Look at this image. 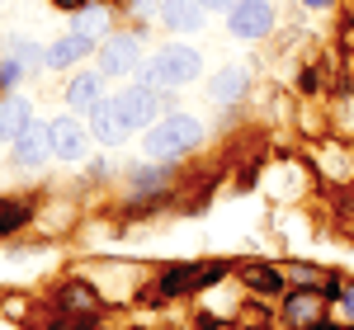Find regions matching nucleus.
<instances>
[{"label": "nucleus", "mask_w": 354, "mask_h": 330, "mask_svg": "<svg viewBox=\"0 0 354 330\" xmlns=\"http://www.w3.org/2000/svg\"><path fill=\"white\" fill-rule=\"evenodd\" d=\"M198 137H203V123H198V118H189V113H170V118H161V123H151V133H147L142 146H147L151 161H175V156L194 151Z\"/></svg>", "instance_id": "nucleus-1"}, {"label": "nucleus", "mask_w": 354, "mask_h": 330, "mask_svg": "<svg viewBox=\"0 0 354 330\" xmlns=\"http://www.w3.org/2000/svg\"><path fill=\"white\" fill-rule=\"evenodd\" d=\"M198 66H203V57L194 52V48H185V43H165L161 52L142 66V81L156 85V90H165V85H189L194 76H198Z\"/></svg>", "instance_id": "nucleus-2"}, {"label": "nucleus", "mask_w": 354, "mask_h": 330, "mask_svg": "<svg viewBox=\"0 0 354 330\" xmlns=\"http://www.w3.org/2000/svg\"><path fill=\"white\" fill-rule=\"evenodd\" d=\"M227 28H232V38L255 43V38H265L274 28V5L270 0H236V5L227 10Z\"/></svg>", "instance_id": "nucleus-3"}, {"label": "nucleus", "mask_w": 354, "mask_h": 330, "mask_svg": "<svg viewBox=\"0 0 354 330\" xmlns=\"http://www.w3.org/2000/svg\"><path fill=\"white\" fill-rule=\"evenodd\" d=\"M113 109L118 118L128 123V128H151L156 123V109H161V99H156V85H128L123 95H113Z\"/></svg>", "instance_id": "nucleus-4"}, {"label": "nucleus", "mask_w": 354, "mask_h": 330, "mask_svg": "<svg viewBox=\"0 0 354 330\" xmlns=\"http://www.w3.org/2000/svg\"><path fill=\"white\" fill-rule=\"evenodd\" d=\"M137 66H142V43H137V33H109V38L100 43V71H104V76H133Z\"/></svg>", "instance_id": "nucleus-5"}, {"label": "nucleus", "mask_w": 354, "mask_h": 330, "mask_svg": "<svg viewBox=\"0 0 354 330\" xmlns=\"http://www.w3.org/2000/svg\"><path fill=\"white\" fill-rule=\"evenodd\" d=\"M222 264H180V269H165L161 274V293H189V288H203V283H218Z\"/></svg>", "instance_id": "nucleus-6"}, {"label": "nucleus", "mask_w": 354, "mask_h": 330, "mask_svg": "<svg viewBox=\"0 0 354 330\" xmlns=\"http://www.w3.org/2000/svg\"><path fill=\"white\" fill-rule=\"evenodd\" d=\"M90 52H95V38H90V33H81V28H71L66 38H57L53 48H48V71H66V66L85 61Z\"/></svg>", "instance_id": "nucleus-7"}, {"label": "nucleus", "mask_w": 354, "mask_h": 330, "mask_svg": "<svg viewBox=\"0 0 354 330\" xmlns=\"http://www.w3.org/2000/svg\"><path fill=\"white\" fill-rule=\"evenodd\" d=\"M48 128H53V156H57V161H81V156H85V142H90L81 123L66 113V118H53Z\"/></svg>", "instance_id": "nucleus-8"}, {"label": "nucleus", "mask_w": 354, "mask_h": 330, "mask_svg": "<svg viewBox=\"0 0 354 330\" xmlns=\"http://www.w3.org/2000/svg\"><path fill=\"white\" fill-rule=\"evenodd\" d=\"M28 123H33V104H28V99H19V95L0 99V142H5V146H15V142L24 137Z\"/></svg>", "instance_id": "nucleus-9"}, {"label": "nucleus", "mask_w": 354, "mask_h": 330, "mask_svg": "<svg viewBox=\"0 0 354 330\" xmlns=\"http://www.w3.org/2000/svg\"><path fill=\"white\" fill-rule=\"evenodd\" d=\"M53 156V128L48 123H28V133L15 142V161L19 165H43Z\"/></svg>", "instance_id": "nucleus-10"}, {"label": "nucleus", "mask_w": 354, "mask_h": 330, "mask_svg": "<svg viewBox=\"0 0 354 330\" xmlns=\"http://www.w3.org/2000/svg\"><path fill=\"white\" fill-rule=\"evenodd\" d=\"M156 14H161V24L175 28V33H194V28H203V5H198V0H161Z\"/></svg>", "instance_id": "nucleus-11"}, {"label": "nucleus", "mask_w": 354, "mask_h": 330, "mask_svg": "<svg viewBox=\"0 0 354 330\" xmlns=\"http://www.w3.org/2000/svg\"><path fill=\"white\" fill-rule=\"evenodd\" d=\"M123 133H128V123L118 118L113 99H100V104L90 109V137H100L104 146H118V142H123Z\"/></svg>", "instance_id": "nucleus-12"}, {"label": "nucleus", "mask_w": 354, "mask_h": 330, "mask_svg": "<svg viewBox=\"0 0 354 330\" xmlns=\"http://www.w3.org/2000/svg\"><path fill=\"white\" fill-rule=\"evenodd\" d=\"M104 99V71H81V76H71L66 85V104L71 109H95Z\"/></svg>", "instance_id": "nucleus-13"}, {"label": "nucleus", "mask_w": 354, "mask_h": 330, "mask_svg": "<svg viewBox=\"0 0 354 330\" xmlns=\"http://www.w3.org/2000/svg\"><path fill=\"white\" fill-rule=\"evenodd\" d=\"M57 302H62V311H71V316H81V321H90V316L100 311L95 288H85V283H62V288H57Z\"/></svg>", "instance_id": "nucleus-14"}, {"label": "nucleus", "mask_w": 354, "mask_h": 330, "mask_svg": "<svg viewBox=\"0 0 354 330\" xmlns=\"http://www.w3.org/2000/svg\"><path fill=\"white\" fill-rule=\"evenodd\" d=\"M245 85H250V76H245V66H227V71H218L213 76V85H208V95L218 99V104H236L245 95Z\"/></svg>", "instance_id": "nucleus-15"}, {"label": "nucleus", "mask_w": 354, "mask_h": 330, "mask_svg": "<svg viewBox=\"0 0 354 330\" xmlns=\"http://www.w3.org/2000/svg\"><path fill=\"white\" fill-rule=\"evenodd\" d=\"M283 316H288L293 326H317V321H322V293H312V288H307V293H293L288 307H283Z\"/></svg>", "instance_id": "nucleus-16"}, {"label": "nucleus", "mask_w": 354, "mask_h": 330, "mask_svg": "<svg viewBox=\"0 0 354 330\" xmlns=\"http://www.w3.org/2000/svg\"><path fill=\"white\" fill-rule=\"evenodd\" d=\"M5 57L24 61L28 71H43V66H48V48H38V43H28V38H10V43H5Z\"/></svg>", "instance_id": "nucleus-17"}, {"label": "nucleus", "mask_w": 354, "mask_h": 330, "mask_svg": "<svg viewBox=\"0 0 354 330\" xmlns=\"http://www.w3.org/2000/svg\"><path fill=\"white\" fill-rule=\"evenodd\" d=\"M245 288H255V293H279L283 288V274L274 269V264H245Z\"/></svg>", "instance_id": "nucleus-18"}, {"label": "nucleus", "mask_w": 354, "mask_h": 330, "mask_svg": "<svg viewBox=\"0 0 354 330\" xmlns=\"http://www.w3.org/2000/svg\"><path fill=\"white\" fill-rule=\"evenodd\" d=\"M24 222H28V208H24V203L0 198V231H15V226H24Z\"/></svg>", "instance_id": "nucleus-19"}, {"label": "nucleus", "mask_w": 354, "mask_h": 330, "mask_svg": "<svg viewBox=\"0 0 354 330\" xmlns=\"http://www.w3.org/2000/svg\"><path fill=\"white\" fill-rule=\"evenodd\" d=\"M104 24H109V14H104V10H81V33H90V38H95V33H104Z\"/></svg>", "instance_id": "nucleus-20"}, {"label": "nucleus", "mask_w": 354, "mask_h": 330, "mask_svg": "<svg viewBox=\"0 0 354 330\" xmlns=\"http://www.w3.org/2000/svg\"><path fill=\"white\" fill-rule=\"evenodd\" d=\"M24 71H28V66H24V61H15V57H5V61H0V81H5V85L24 81Z\"/></svg>", "instance_id": "nucleus-21"}, {"label": "nucleus", "mask_w": 354, "mask_h": 330, "mask_svg": "<svg viewBox=\"0 0 354 330\" xmlns=\"http://www.w3.org/2000/svg\"><path fill=\"white\" fill-rule=\"evenodd\" d=\"M335 298H340V307H345V316L354 321V283H345V288H335Z\"/></svg>", "instance_id": "nucleus-22"}, {"label": "nucleus", "mask_w": 354, "mask_h": 330, "mask_svg": "<svg viewBox=\"0 0 354 330\" xmlns=\"http://www.w3.org/2000/svg\"><path fill=\"white\" fill-rule=\"evenodd\" d=\"M156 179H165V170H137V189H151Z\"/></svg>", "instance_id": "nucleus-23"}, {"label": "nucleus", "mask_w": 354, "mask_h": 330, "mask_svg": "<svg viewBox=\"0 0 354 330\" xmlns=\"http://www.w3.org/2000/svg\"><path fill=\"white\" fill-rule=\"evenodd\" d=\"M198 5H203V10H232L236 0H198Z\"/></svg>", "instance_id": "nucleus-24"}, {"label": "nucleus", "mask_w": 354, "mask_h": 330, "mask_svg": "<svg viewBox=\"0 0 354 330\" xmlns=\"http://www.w3.org/2000/svg\"><path fill=\"white\" fill-rule=\"evenodd\" d=\"M57 10H85V5H90V0H53Z\"/></svg>", "instance_id": "nucleus-25"}, {"label": "nucleus", "mask_w": 354, "mask_h": 330, "mask_svg": "<svg viewBox=\"0 0 354 330\" xmlns=\"http://www.w3.org/2000/svg\"><path fill=\"white\" fill-rule=\"evenodd\" d=\"M302 5H307V10H326L330 0H302Z\"/></svg>", "instance_id": "nucleus-26"}, {"label": "nucleus", "mask_w": 354, "mask_h": 330, "mask_svg": "<svg viewBox=\"0 0 354 330\" xmlns=\"http://www.w3.org/2000/svg\"><path fill=\"white\" fill-rule=\"evenodd\" d=\"M48 330H85V326H48Z\"/></svg>", "instance_id": "nucleus-27"}, {"label": "nucleus", "mask_w": 354, "mask_h": 330, "mask_svg": "<svg viewBox=\"0 0 354 330\" xmlns=\"http://www.w3.org/2000/svg\"><path fill=\"white\" fill-rule=\"evenodd\" d=\"M322 330H340V326H322Z\"/></svg>", "instance_id": "nucleus-28"}]
</instances>
